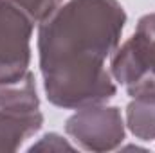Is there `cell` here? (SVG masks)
Returning a JSON list of instances; mask_svg holds the SVG:
<instances>
[{"label": "cell", "instance_id": "obj_1", "mask_svg": "<svg viewBox=\"0 0 155 153\" xmlns=\"http://www.w3.org/2000/svg\"><path fill=\"white\" fill-rule=\"evenodd\" d=\"M126 20L117 0H67L40 24V72L49 103L78 110L116 96L107 60L121 43Z\"/></svg>", "mask_w": 155, "mask_h": 153}, {"label": "cell", "instance_id": "obj_2", "mask_svg": "<svg viewBox=\"0 0 155 153\" xmlns=\"http://www.w3.org/2000/svg\"><path fill=\"white\" fill-rule=\"evenodd\" d=\"M35 25L24 9L0 0V83H15L29 72Z\"/></svg>", "mask_w": 155, "mask_h": 153}, {"label": "cell", "instance_id": "obj_3", "mask_svg": "<svg viewBox=\"0 0 155 153\" xmlns=\"http://www.w3.org/2000/svg\"><path fill=\"white\" fill-rule=\"evenodd\" d=\"M67 135L87 151H112L121 148L126 135V122L117 106L105 103L78 108L65 121Z\"/></svg>", "mask_w": 155, "mask_h": 153}, {"label": "cell", "instance_id": "obj_4", "mask_svg": "<svg viewBox=\"0 0 155 153\" xmlns=\"http://www.w3.org/2000/svg\"><path fill=\"white\" fill-rule=\"evenodd\" d=\"M43 124L41 112L20 115L0 110V151H16L20 146L38 133Z\"/></svg>", "mask_w": 155, "mask_h": 153}, {"label": "cell", "instance_id": "obj_5", "mask_svg": "<svg viewBox=\"0 0 155 153\" xmlns=\"http://www.w3.org/2000/svg\"><path fill=\"white\" fill-rule=\"evenodd\" d=\"M0 110L20 115L40 112V97L36 81L31 72L15 83H0Z\"/></svg>", "mask_w": 155, "mask_h": 153}, {"label": "cell", "instance_id": "obj_6", "mask_svg": "<svg viewBox=\"0 0 155 153\" xmlns=\"http://www.w3.org/2000/svg\"><path fill=\"white\" fill-rule=\"evenodd\" d=\"M124 122L139 141H155V92L132 97Z\"/></svg>", "mask_w": 155, "mask_h": 153}, {"label": "cell", "instance_id": "obj_7", "mask_svg": "<svg viewBox=\"0 0 155 153\" xmlns=\"http://www.w3.org/2000/svg\"><path fill=\"white\" fill-rule=\"evenodd\" d=\"M11 2L20 9H24L38 25L63 4V0H11Z\"/></svg>", "mask_w": 155, "mask_h": 153}, {"label": "cell", "instance_id": "obj_8", "mask_svg": "<svg viewBox=\"0 0 155 153\" xmlns=\"http://www.w3.org/2000/svg\"><path fill=\"white\" fill-rule=\"evenodd\" d=\"M61 150H74V146L58 133H45L38 142H35L29 151H61Z\"/></svg>", "mask_w": 155, "mask_h": 153}, {"label": "cell", "instance_id": "obj_9", "mask_svg": "<svg viewBox=\"0 0 155 153\" xmlns=\"http://www.w3.org/2000/svg\"><path fill=\"white\" fill-rule=\"evenodd\" d=\"M153 47H155V38H153Z\"/></svg>", "mask_w": 155, "mask_h": 153}]
</instances>
